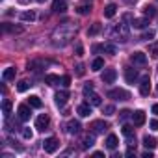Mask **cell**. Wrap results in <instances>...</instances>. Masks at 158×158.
<instances>
[{"instance_id": "obj_24", "label": "cell", "mask_w": 158, "mask_h": 158, "mask_svg": "<svg viewBox=\"0 0 158 158\" xmlns=\"http://www.w3.org/2000/svg\"><path fill=\"white\" fill-rule=\"evenodd\" d=\"M2 112H4L6 117L11 114V101H10V99H4V102H2Z\"/></svg>"}, {"instance_id": "obj_19", "label": "cell", "mask_w": 158, "mask_h": 158, "mask_svg": "<svg viewBox=\"0 0 158 158\" xmlns=\"http://www.w3.org/2000/svg\"><path fill=\"white\" fill-rule=\"evenodd\" d=\"M88 97V102L91 104V106H101L102 104V99L97 95V93H91V95H86Z\"/></svg>"}, {"instance_id": "obj_9", "label": "cell", "mask_w": 158, "mask_h": 158, "mask_svg": "<svg viewBox=\"0 0 158 158\" xmlns=\"http://www.w3.org/2000/svg\"><path fill=\"white\" fill-rule=\"evenodd\" d=\"M130 61H132L134 65H145V63H147V56L138 50V52H134V54L130 56Z\"/></svg>"}, {"instance_id": "obj_43", "label": "cell", "mask_w": 158, "mask_h": 158, "mask_svg": "<svg viewBox=\"0 0 158 158\" xmlns=\"http://www.w3.org/2000/svg\"><path fill=\"white\" fill-rule=\"evenodd\" d=\"M114 112H115V108H114L112 104H110V106H104V114H106V115H114Z\"/></svg>"}, {"instance_id": "obj_36", "label": "cell", "mask_w": 158, "mask_h": 158, "mask_svg": "<svg viewBox=\"0 0 158 158\" xmlns=\"http://www.w3.org/2000/svg\"><path fill=\"white\" fill-rule=\"evenodd\" d=\"M123 134H125L127 138H130V136H134V128H132L130 125H125V127H123Z\"/></svg>"}, {"instance_id": "obj_26", "label": "cell", "mask_w": 158, "mask_h": 158, "mask_svg": "<svg viewBox=\"0 0 158 158\" xmlns=\"http://www.w3.org/2000/svg\"><path fill=\"white\" fill-rule=\"evenodd\" d=\"M102 50H104V52H108V54H112V56L117 52V48H115V45H114V43H104V45H102Z\"/></svg>"}, {"instance_id": "obj_10", "label": "cell", "mask_w": 158, "mask_h": 158, "mask_svg": "<svg viewBox=\"0 0 158 158\" xmlns=\"http://www.w3.org/2000/svg\"><path fill=\"white\" fill-rule=\"evenodd\" d=\"M17 114H19V119H21V121H28L30 115H32L30 106H26V104H21V106L17 108Z\"/></svg>"}, {"instance_id": "obj_2", "label": "cell", "mask_w": 158, "mask_h": 158, "mask_svg": "<svg viewBox=\"0 0 158 158\" xmlns=\"http://www.w3.org/2000/svg\"><path fill=\"white\" fill-rule=\"evenodd\" d=\"M108 97L114 99V101H128V99H130V93L117 88V89H110V91H108Z\"/></svg>"}, {"instance_id": "obj_47", "label": "cell", "mask_w": 158, "mask_h": 158, "mask_svg": "<svg viewBox=\"0 0 158 158\" xmlns=\"http://www.w3.org/2000/svg\"><path fill=\"white\" fill-rule=\"evenodd\" d=\"M143 158H152V152H143Z\"/></svg>"}, {"instance_id": "obj_33", "label": "cell", "mask_w": 158, "mask_h": 158, "mask_svg": "<svg viewBox=\"0 0 158 158\" xmlns=\"http://www.w3.org/2000/svg\"><path fill=\"white\" fill-rule=\"evenodd\" d=\"M30 86H32V84H30L28 80H21V82L17 84V89H19V91H26V89H28Z\"/></svg>"}, {"instance_id": "obj_18", "label": "cell", "mask_w": 158, "mask_h": 158, "mask_svg": "<svg viewBox=\"0 0 158 158\" xmlns=\"http://www.w3.org/2000/svg\"><path fill=\"white\" fill-rule=\"evenodd\" d=\"M117 145H119V139H117V136H115V134H110V136L106 138V147L114 151Z\"/></svg>"}, {"instance_id": "obj_50", "label": "cell", "mask_w": 158, "mask_h": 158, "mask_svg": "<svg viewBox=\"0 0 158 158\" xmlns=\"http://www.w3.org/2000/svg\"><path fill=\"white\" fill-rule=\"evenodd\" d=\"M37 2H39V4H43V2H47V0H37Z\"/></svg>"}, {"instance_id": "obj_40", "label": "cell", "mask_w": 158, "mask_h": 158, "mask_svg": "<svg viewBox=\"0 0 158 158\" xmlns=\"http://www.w3.org/2000/svg\"><path fill=\"white\" fill-rule=\"evenodd\" d=\"M152 37H154V30H147V32L141 35V39H147V41H149V39H152Z\"/></svg>"}, {"instance_id": "obj_17", "label": "cell", "mask_w": 158, "mask_h": 158, "mask_svg": "<svg viewBox=\"0 0 158 158\" xmlns=\"http://www.w3.org/2000/svg\"><path fill=\"white\" fill-rule=\"evenodd\" d=\"M80 130H82V127H80V123H78V121L73 119V121L67 123V132H69V134H78Z\"/></svg>"}, {"instance_id": "obj_25", "label": "cell", "mask_w": 158, "mask_h": 158, "mask_svg": "<svg viewBox=\"0 0 158 158\" xmlns=\"http://www.w3.org/2000/svg\"><path fill=\"white\" fill-rule=\"evenodd\" d=\"M45 82H47V84H50V86L60 84V76H56V74H47V76H45Z\"/></svg>"}, {"instance_id": "obj_7", "label": "cell", "mask_w": 158, "mask_h": 158, "mask_svg": "<svg viewBox=\"0 0 158 158\" xmlns=\"http://www.w3.org/2000/svg\"><path fill=\"white\" fill-rule=\"evenodd\" d=\"M115 78H117V71H115V69H106V71L102 73V82H104V84H114Z\"/></svg>"}, {"instance_id": "obj_48", "label": "cell", "mask_w": 158, "mask_h": 158, "mask_svg": "<svg viewBox=\"0 0 158 158\" xmlns=\"http://www.w3.org/2000/svg\"><path fill=\"white\" fill-rule=\"evenodd\" d=\"M152 114H156V115H158V104H154V106H152Z\"/></svg>"}, {"instance_id": "obj_41", "label": "cell", "mask_w": 158, "mask_h": 158, "mask_svg": "<svg viewBox=\"0 0 158 158\" xmlns=\"http://www.w3.org/2000/svg\"><path fill=\"white\" fill-rule=\"evenodd\" d=\"M91 91H93V84H91V82H88V84L84 86V95H89Z\"/></svg>"}, {"instance_id": "obj_13", "label": "cell", "mask_w": 158, "mask_h": 158, "mask_svg": "<svg viewBox=\"0 0 158 158\" xmlns=\"http://www.w3.org/2000/svg\"><path fill=\"white\" fill-rule=\"evenodd\" d=\"M52 10L56 13H65L67 11V2H65V0H54V2H52Z\"/></svg>"}, {"instance_id": "obj_42", "label": "cell", "mask_w": 158, "mask_h": 158, "mask_svg": "<svg viewBox=\"0 0 158 158\" xmlns=\"http://www.w3.org/2000/svg\"><path fill=\"white\" fill-rule=\"evenodd\" d=\"M128 117H132V112H128V110H123V112H121V121H127Z\"/></svg>"}, {"instance_id": "obj_14", "label": "cell", "mask_w": 158, "mask_h": 158, "mask_svg": "<svg viewBox=\"0 0 158 158\" xmlns=\"http://www.w3.org/2000/svg\"><path fill=\"white\" fill-rule=\"evenodd\" d=\"M125 78H127V82H128V84H134V82H136V78H138V71L132 69V67H127V69H125Z\"/></svg>"}, {"instance_id": "obj_49", "label": "cell", "mask_w": 158, "mask_h": 158, "mask_svg": "<svg viewBox=\"0 0 158 158\" xmlns=\"http://www.w3.org/2000/svg\"><path fill=\"white\" fill-rule=\"evenodd\" d=\"M19 2H21V4H28V2H30V0H19Z\"/></svg>"}, {"instance_id": "obj_46", "label": "cell", "mask_w": 158, "mask_h": 158, "mask_svg": "<svg viewBox=\"0 0 158 158\" xmlns=\"http://www.w3.org/2000/svg\"><path fill=\"white\" fill-rule=\"evenodd\" d=\"M125 2H127V4H128V6H134V4H136V2H138V0H125Z\"/></svg>"}, {"instance_id": "obj_16", "label": "cell", "mask_w": 158, "mask_h": 158, "mask_svg": "<svg viewBox=\"0 0 158 158\" xmlns=\"http://www.w3.org/2000/svg\"><path fill=\"white\" fill-rule=\"evenodd\" d=\"M76 112H78V115H80V117H88L91 114V104L89 102H84V104H80V106L76 108Z\"/></svg>"}, {"instance_id": "obj_30", "label": "cell", "mask_w": 158, "mask_h": 158, "mask_svg": "<svg viewBox=\"0 0 158 158\" xmlns=\"http://www.w3.org/2000/svg\"><path fill=\"white\" fill-rule=\"evenodd\" d=\"M101 30H102V26H101V23H95V24H93V26H91V28L88 30V34H89V35H97V34H99Z\"/></svg>"}, {"instance_id": "obj_12", "label": "cell", "mask_w": 158, "mask_h": 158, "mask_svg": "<svg viewBox=\"0 0 158 158\" xmlns=\"http://www.w3.org/2000/svg\"><path fill=\"white\" fill-rule=\"evenodd\" d=\"M54 99H56V104H58V106H63V104L69 101V91H65V89H63V91H58V93L54 95Z\"/></svg>"}, {"instance_id": "obj_39", "label": "cell", "mask_w": 158, "mask_h": 158, "mask_svg": "<svg viewBox=\"0 0 158 158\" xmlns=\"http://www.w3.org/2000/svg\"><path fill=\"white\" fill-rule=\"evenodd\" d=\"M74 69H76V74H78V76H84V73H86V67H84L82 63H78Z\"/></svg>"}, {"instance_id": "obj_35", "label": "cell", "mask_w": 158, "mask_h": 158, "mask_svg": "<svg viewBox=\"0 0 158 158\" xmlns=\"http://www.w3.org/2000/svg\"><path fill=\"white\" fill-rule=\"evenodd\" d=\"M60 84H61L63 88H69V86H71V76H67V74L61 76V78H60Z\"/></svg>"}, {"instance_id": "obj_28", "label": "cell", "mask_w": 158, "mask_h": 158, "mask_svg": "<svg viewBox=\"0 0 158 158\" xmlns=\"http://www.w3.org/2000/svg\"><path fill=\"white\" fill-rule=\"evenodd\" d=\"M147 24H149L147 19H134V21H132V26H134V28H145Z\"/></svg>"}, {"instance_id": "obj_6", "label": "cell", "mask_w": 158, "mask_h": 158, "mask_svg": "<svg viewBox=\"0 0 158 158\" xmlns=\"http://www.w3.org/2000/svg\"><path fill=\"white\" fill-rule=\"evenodd\" d=\"M139 93L143 95V97H147L149 93H151V78L145 74V76H141V84H139Z\"/></svg>"}, {"instance_id": "obj_44", "label": "cell", "mask_w": 158, "mask_h": 158, "mask_svg": "<svg viewBox=\"0 0 158 158\" xmlns=\"http://www.w3.org/2000/svg\"><path fill=\"white\" fill-rule=\"evenodd\" d=\"M151 128H152V130H158V119H152V121H151Z\"/></svg>"}, {"instance_id": "obj_32", "label": "cell", "mask_w": 158, "mask_h": 158, "mask_svg": "<svg viewBox=\"0 0 158 158\" xmlns=\"http://www.w3.org/2000/svg\"><path fill=\"white\" fill-rule=\"evenodd\" d=\"M21 19L23 21H34L35 19V13L34 11H24V13H21Z\"/></svg>"}, {"instance_id": "obj_37", "label": "cell", "mask_w": 158, "mask_h": 158, "mask_svg": "<svg viewBox=\"0 0 158 158\" xmlns=\"http://www.w3.org/2000/svg\"><path fill=\"white\" fill-rule=\"evenodd\" d=\"M76 11L80 13V15H88L91 11V6H80V8H76Z\"/></svg>"}, {"instance_id": "obj_22", "label": "cell", "mask_w": 158, "mask_h": 158, "mask_svg": "<svg viewBox=\"0 0 158 158\" xmlns=\"http://www.w3.org/2000/svg\"><path fill=\"white\" fill-rule=\"evenodd\" d=\"M143 145H145L147 149H154L158 143H156V139H154L152 136H145V138H143Z\"/></svg>"}, {"instance_id": "obj_23", "label": "cell", "mask_w": 158, "mask_h": 158, "mask_svg": "<svg viewBox=\"0 0 158 158\" xmlns=\"http://www.w3.org/2000/svg\"><path fill=\"white\" fill-rule=\"evenodd\" d=\"M15 73H17L15 67H8V69L4 71V74H2V76H4V80H13V78H15Z\"/></svg>"}, {"instance_id": "obj_11", "label": "cell", "mask_w": 158, "mask_h": 158, "mask_svg": "<svg viewBox=\"0 0 158 158\" xmlns=\"http://www.w3.org/2000/svg\"><path fill=\"white\" fill-rule=\"evenodd\" d=\"M2 30L8 32V34H23V32H24L23 26H13V24H10V23H4V24H2Z\"/></svg>"}, {"instance_id": "obj_1", "label": "cell", "mask_w": 158, "mask_h": 158, "mask_svg": "<svg viewBox=\"0 0 158 158\" xmlns=\"http://www.w3.org/2000/svg\"><path fill=\"white\" fill-rule=\"evenodd\" d=\"M74 34H76V28H74V26H71V24H61L60 28L54 30V34H52V43L63 47V45H67V43L74 37Z\"/></svg>"}, {"instance_id": "obj_34", "label": "cell", "mask_w": 158, "mask_h": 158, "mask_svg": "<svg viewBox=\"0 0 158 158\" xmlns=\"http://www.w3.org/2000/svg\"><path fill=\"white\" fill-rule=\"evenodd\" d=\"M143 13H145V17H149V19H151V17H154V15H156V10H154L152 6H147V8L143 10Z\"/></svg>"}, {"instance_id": "obj_5", "label": "cell", "mask_w": 158, "mask_h": 158, "mask_svg": "<svg viewBox=\"0 0 158 158\" xmlns=\"http://www.w3.org/2000/svg\"><path fill=\"white\" fill-rule=\"evenodd\" d=\"M48 125H50V117H48L47 114H41V115L35 119V128H37V130H41V132H43V130H47V127H48Z\"/></svg>"}, {"instance_id": "obj_15", "label": "cell", "mask_w": 158, "mask_h": 158, "mask_svg": "<svg viewBox=\"0 0 158 158\" xmlns=\"http://www.w3.org/2000/svg\"><path fill=\"white\" fill-rule=\"evenodd\" d=\"M132 123H134L136 127H141V125L145 123V114H143L141 110L134 112V114H132Z\"/></svg>"}, {"instance_id": "obj_29", "label": "cell", "mask_w": 158, "mask_h": 158, "mask_svg": "<svg viewBox=\"0 0 158 158\" xmlns=\"http://www.w3.org/2000/svg\"><path fill=\"white\" fill-rule=\"evenodd\" d=\"M149 54H151L152 58H158V41H154V43L149 45Z\"/></svg>"}, {"instance_id": "obj_31", "label": "cell", "mask_w": 158, "mask_h": 158, "mask_svg": "<svg viewBox=\"0 0 158 158\" xmlns=\"http://www.w3.org/2000/svg\"><path fill=\"white\" fill-rule=\"evenodd\" d=\"M28 102H30V106H32V108H41V106H43V102H41V99H39V97H30V101H28Z\"/></svg>"}, {"instance_id": "obj_8", "label": "cell", "mask_w": 158, "mask_h": 158, "mask_svg": "<svg viewBox=\"0 0 158 158\" xmlns=\"http://www.w3.org/2000/svg\"><path fill=\"white\" fill-rule=\"evenodd\" d=\"M108 128V123H104V121H93L91 125H89V130L93 132V134H101V132H104Z\"/></svg>"}, {"instance_id": "obj_21", "label": "cell", "mask_w": 158, "mask_h": 158, "mask_svg": "<svg viewBox=\"0 0 158 158\" xmlns=\"http://www.w3.org/2000/svg\"><path fill=\"white\" fill-rule=\"evenodd\" d=\"M95 145V136L93 134H88L84 139H82V147L84 149H89V147H93Z\"/></svg>"}, {"instance_id": "obj_38", "label": "cell", "mask_w": 158, "mask_h": 158, "mask_svg": "<svg viewBox=\"0 0 158 158\" xmlns=\"http://www.w3.org/2000/svg\"><path fill=\"white\" fill-rule=\"evenodd\" d=\"M21 132H23V138L24 139H32V136H34L30 128H21Z\"/></svg>"}, {"instance_id": "obj_3", "label": "cell", "mask_w": 158, "mask_h": 158, "mask_svg": "<svg viewBox=\"0 0 158 158\" xmlns=\"http://www.w3.org/2000/svg\"><path fill=\"white\" fill-rule=\"evenodd\" d=\"M58 147H60V141L56 139V138H48V139H45L43 141V149H45V152H56L58 151Z\"/></svg>"}, {"instance_id": "obj_4", "label": "cell", "mask_w": 158, "mask_h": 158, "mask_svg": "<svg viewBox=\"0 0 158 158\" xmlns=\"http://www.w3.org/2000/svg\"><path fill=\"white\" fill-rule=\"evenodd\" d=\"M112 34H114L115 37H119V41H127V39H128V28H127L125 24H119V26H115Z\"/></svg>"}, {"instance_id": "obj_45", "label": "cell", "mask_w": 158, "mask_h": 158, "mask_svg": "<svg viewBox=\"0 0 158 158\" xmlns=\"http://www.w3.org/2000/svg\"><path fill=\"white\" fill-rule=\"evenodd\" d=\"M76 54H78V56H82V54H84V48H82V45H76Z\"/></svg>"}, {"instance_id": "obj_27", "label": "cell", "mask_w": 158, "mask_h": 158, "mask_svg": "<svg viewBox=\"0 0 158 158\" xmlns=\"http://www.w3.org/2000/svg\"><path fill=\"white\" fill-rule=\"evenodd\" d=\"M102 67H104V60H102V58L93 60V63H91V69H93V71H101Z\"/></svg>"}, {"instance_id": "obj_20", "label": "cell", "mask_w": 158, "mask_h": 158, "mask_svg": "<svg viewBox=\"0 0 158 158\" xmlns=\"http://www.w3.org/2000/svg\"><path fill=\"white\" fill-rule=\"evenodd\" d=\"M115 11H117V6H115V4H108V6L104 8V17H106V19H112V17L115 15Z\"/></svg>"}]
</instances>
